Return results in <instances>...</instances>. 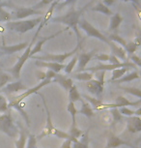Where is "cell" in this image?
<instances>
[{"label": "cell", "instance_id": "484cf974", "mask_svg": "<svg viewBox=\"0 0 141 148\" xmlns=\"http://www.w3.org/2000/svg\"><path fill=\"white\" fill-rule=\"evenodd\" d=\"M91 11H93V12H99V13L104 14V15L108 16H111L113 15V12L110 10V8L106 6L101 1H99L95 6H93L91 8Z\"/></svg>", "mask_w": 141, "mask_h": 148}, {"label": "cell", "instance_id": "4316f807", "mask_svg": "<svg viewBox=\"0 0 141 148\" xmlns=\"http://www.w3.org/2000/svg\"><path fill=\"white\" fill-rule=\"evenodd\" d=\"M94 77V74L91 72H86V71H83V72H80V73H76V74L73 75L71 76L70 77L72 79H76V80H80V82H89L93 79Z\"/></svg>", "mask_w": 141, "mask_h": 148}, {"label": "cell", "instance_id": "4dcf8cb0", "mask_svg": "<svg viewBox=\"0 0 141 148\" xmlns=\"http://www.w3.org/2000/svg\"><path fill=\"white\" fill-rule=\"evenodd\" d=\"M24 107H25V103H24V102L22 101V102H19V103H18V104H16V105L12 106L11 108H16V110H18V112L21 114V115H22V117L24 118V120H25L27 126L30 127V119H29V117H28V114H27V113H26V111L24 110Z\"/></svg>", "mask_w": 141, "mask_h": 148}, {"label": "cell", "instance_id": "db71d44e", "mask_svg": "<svg viewBox=\"0 0 141 148\" xmlns=\"http://www.w3.org/2000/svg\"><path fill=\"white\" fill-rule=\"evenodd\" d=\"M115 1H116V0H104V1H101V2H103L106 6L108 7V6H111V5L114 3Z\"/></svg>", "mask_w": 141, "mask_h": 148}, {"label": "cell", "instance_id": "52a82bcc", "mask_svg": "<svg viewBox=\"0 0 141 148\" xmlns=\"http://www.w3.org/2000/svg\"><path fill=\"white\" fill-rule=\"evenodd\" d=\"M78 26L80 27V29H82L83 31L86 33V35L88 37H93L96 39H99V41L104 42L107 45L110 44V41L107 39L106 35H104L101 32H99L95 26L92 25L89 21H87L85 18H80V21L78 22Z\"/></svg>", "mask_w": 141, "mask_h": 148}, {"label": "cell", "instance_id": "836d02e7", "mask_svg": "<svg viewBox=\"0 0 141 148\" xmlns=\"http://www.w3.org/2000/svg\"><path fill=\"white\" fill-rule=\"evenodd\" d=\"M68 134L69 135H71L73 138H76V139H79L82 136V135L84 134V132L81 129H79L77 125H71L70 130L68 131Z\"/></svg>", "mask_w": 141, "mask_h": 148}, {"label": "cell", "instance_id": "4fadbf2b", "mask_svg": "<svg viewBox=\"0 0 141 148\" xmlns=\"http://www.w3.org/2000/svg\"><path fill=\"white\" fill-rule=\"evenodd\" d=\"M97 51V49H93L89 52H81L77 55V73L83 72L85 68H87V64L96 56Z\"/></svg>", "mask_w": 141, "mask_h": 148}, {"label": "cell", "instance_id": "681fc988", "mask_svg": "<svg viewBox=\"0 0 141 148\" xmlns=\"http://www.w3.org/2000/svg\"><path fill=\"white\" fill-rule=\"evenodd\" d=\"M108 62H109V64H112V65H118V64L122 63L117 57L114 56V55H112V54H109Z\"/></svg>", "mask_w": 141, "mask_h": 148}, {"label": "cell", "instance_id": "7bdbcfd3", "mask_svg": "<svg viewBox=\"0 0 141 148\" xmlns=\"http://www.w3.org/2000/svg\"><path fill=\"white\" fill-rule=\"evenodd\" d=\"M137 49H138V46H136V45H135L134 42H129V43H127L126 46L124 47V49H125L126 53L129 54V55L134 54V52L137 51Z\"/></svg>", "mask_w": 141, "mask_h": 148}, {"label": "cell", "instance_id": "5b68a950", "mask_svg": "<svg viewBox=\"0 0 141 148\" xmlns=\"http://www.w3.org/2000/svg\"><path fill=\"white\" fill-rule=\"evenodd\" d=\"M82 40L78 42L76 45V47H74L72 51L64 52L61 54H53V53H46L41 56H32L31 58L36 60H40V61H46V62H55V63H59V64H64V62L68 59L69 57L74 56L78 52L80 47H81Z\"/></svg>", "mask_w": 141, "mask_h": 148}, {"label": "cell", "instance_id": "816d5d0a", "mask_svg": "<svg viewBox=\"0 0 141 148\" xmlns=\"http://www.w3.org/2000/svg\"><path fill=\"white\" fill-rule=\"evenodd\" d=\"M54 75H55V73L53 71H51V70H48V71L46 72V77L48 79H52Z\"/></svg>", "mask_w": 141, "mask_h": 148}, {"label": "cell", "instance_id": "ac0fdd59", "mask_svg": "<svg viewBox=\"0 0 141 148\" xmlns=\"http://www.w3.org/2000/svg\"><path fill=\"white\" fill-rule=\"evenodd\" d=\"M28 88H27L20 80H18V82H15L8 83L6 86H4V87L2 88V92L7 93V94H16L21 91H25Z\"/></svg>", "mask_w": 141, "mask_h": 148}, {"label": "cell", "instance_id": "3957f363", "mask_svg": "<svg viewBox=\"0 0 141 148\" xmlns=\"http://www.w3.org/2000/svg\"><path fill=\"white\" fill-rule=\"evenodd\" d=\"M43 27L44 26L42 25V23H40V26H39L37 32L35 33L34 38H33V40L31 41V43H29L28 47H27L26 49H25V51H24L23 53H22V55H21V56L18 58L15 65H14L11 69L8 70V71L10 72V75L14 77V79H18L19 77H20L21 69H22V67H23L24 64L26 63V61L28 60V58H30V51H31V49H32L33 45H34V43H35L36 39H37V37H38L39 33H40V31H41V29H42Z\"/></svg>", "mask_w": 141, "mask_h": 148}, {"label": "cell", "instance_id": "8992f818", "mask_svg": "<svg viewBox=\"0 0 141 148\" xmlns=\"http://www.w3.org/2000/svg\"><path fill=\"white\" fill-rule=\"evenodd\" d=\"M95 74L98 75V79H92L91 80H89V82H86L84 86L90 94L94 95V96H96V98L99 99L104 92V74H106V72L101 71V72H97Z\"/></svg>", "mask_w": 141, "mask_h": 148}, {"label": "cell", "instance_id": "603a6c76", "mask_svg": "<svg viewBox=\"0 0 141 148\" xmlns=\"http://www.w3.org/2000/svg\"><path fill=\"white\" fill-rule=\"evenodd\" d=\"M124 18L121 16L120 13H115L111 16L110 18V24H109V31H116L120 27L121 23L123 22Z\"/></svg>", "mask_w": 141, "mask_h": 148}, {"label": "cell", "instance_id": "30bf717a", "mask_svg": "<svg viewBox=\"0 0 141 148\" xmlns=\"http://www.w3.org/2000/svg\"><path fill=\"white\" fill-rule=\"evenodd\" d=\"M38 95H40L41 97H42L43 99V103L44 105H45V108H46V127L44 128L43 132L40 134L38 136H36V138H37V140H40V139H42L43 138H45V136H52V133H53V131L55 129L53 123H52V119H51V115H50V112H49V110H48V105H46V101L45 99V97H44V95H42L40 93V92H38L37 93Z\"/></svg>", "mask_w": 141, "mask_h": 148}, {"label": "cell", "instance_id": "ab89813d", "mask_svg": "<svg viewBox=\"0 0 141 148\" xmlns=\"http://www.w3.org/2000/svg\"><path fill=\"white\" fill-rule=\"evenodd\" d=\"M76 63H77V55L76 54V55H74V56H73V58H72V60L70 61V62H69L67 65L65 66V68H64L65 74H67V75L72 74L74 68L76 65Z\"/></svg>", "mask_w": 141, "mask_h": 148}, {"label": "cell", "instance_id": "60d3db41", "mask_svg": "<svg viewBox=\"0 0 141 148\" xmlns=\"http://www.w3.org/2000/svg\"><path fill=\"white\" fill-rule=\"evenodd\" d=\"M9 102H8L7 98L4 95L0 94V113H6L9 110Z\"/></svg>", "mask_w": 141, "mask_h": 148}, {"label": "cell", "instance_id": "6da1fadb", "mask_svg": "<svg viewBox=\"0 0 141 148\" xmlns=\"http://www.w3.org/2000/svg\"><path fill=\"white\" fill-rule=\"evenodd\" d=\"M92 3H93V1L89 2L87 5H85L83 8H81V9H79V10H76V8H74V6H72L71 9L69 10L65 15L56 16V18H51L50 21L65 24V25H67L68 27L73 29L74 32L76 33V35L77 43H78V42L82 40L81 39L82 37H81V35H80L79 29H78V22L80 21V18H81L83 12L87 9L88 6H90Z\"/></svg>", "mask_w": 141, "mask_h": 148}, {"label": "cell", "instance_id": "c3c4849f", "mask_svg": "<svg viewBox=\"0 0 141 148\" xmlns=\"http://www.w3.org/2000/svg\"><path fill=\"white\" fill-rule=\"evenodd\" d=\"M56 1L59 3L60 1H64L62 4H58L59 7H63V6H67V5H71V6H74V3L77 1V0H56Z\"/></svg>", "mask_w": 141, "mask_h": 148}, {"label": "cell", "instance_id": "11a10c76", "mask_svg": "<svg viewBox=\"0 0 141 148\" xmlns=\"http://www.w3.org/2000/svg\"><path fill=\"white\" fill-rule=\"evenodd\" d=\"M121 1H124V2H132V3L135 4L136 6H139V5H140V0H121Z\"/></svg>", "mask_w": 141, "mask_h": 148}, {"label": "cell", "instance_id": "f6af8a7d", "mask_svg": "<svg viewBox=\"0 0 141 148\" xmlns=\"http://www.w3.org/2000/svg\"><path fill=\"white\" fill-rule=\"evenodd\" d=\"M118 110H119V112L122 114L123 116H126V117L135 116V110H131V108H129L127 107L120 108H118Z\"/></svg>", "mask_w": 141, "mask_h": 148}, {"label": "cell", "instance_id": "74e56055", "mask_svg": "<svg viewBox=\"0 0 141 148\" xmlns=\"http://www.w3.org/2000/svg\"><path fill=\"white\" fill-rule=\"evenodd\" d=\"M12 21L11 13L8 12L6 9H4L3 4L0 5V21L1 22H9Z\"/></svg>", "mask_w": 141, "mask_h": 148}, {"label": "cell", "instance_id": "ba28073f", "mask_svg": "<svg viewBox=\"0 0 141 148\" xmlns=\"http://www.w3.org/2000/svg\"><path fill=\"white\" fill-rule=\"evenodd\" d=\"M13 9L11 12V18L12 21H22L25 19L28 16H34V15H42V11L34 10L33 8H27V7H18V6H9Z\"/></svg>", "mask_w": 141, "mask_h": 148}, {"label": "cell", "instance_id": "5bb4252c", "mask_svg": "<svg viewBox=\"0 0 141 148\" xmlns=\"http://www.w3.org/2000/svg\"><path fill=\"white\" fill-rule=\"evenodd\" d=\"M67 29H63V30H61V31H58V32H56V33H54V34H52V35H50V36H48V37H42L39 40L37 43H36L35 45H34V47H32L31 49V51H30V58H31L32 56H34V55L36 54V53H38V52H41L42 51V49H43V46L45 45L46 42L48 41H50L51 39H53V38H55V37H57L58 35L59 34H61V33H63L64 31H66Z\"/></svg>", "mask_w": 141, "mask_h": 148}, {"label": "cell", "instance_id": "f907efd6", "mask_svg": "<svg viewBox=\"0 0 141 148\" xmlns=\"http://www.w3.org/2000/svg\"><path fill=\"white\" fill-rule=\"evenodd\" d=\"M60 148H73L72 147V141L69 140V139H66V140H64V142L62 143Z\"/></svg>", "mask_w": 141, "mask_h": 148}, {"label": "cell", "instance_id": "1f68e13d", "mask_svg": "<svg viewBox=\"0 0 141 148\" xmlns=\"http://www.w3.org/2000/svg\"><path fill=\"white\" fill-rule=\"evenodd\" d=\"M52 136H55L56 138L64 139V140H66V139H69V140H71L72 142H76V140H78V139L73 138V136H72L71 135H69L68 132H64V131L56 129V128H55L54 131H53V133H52Z\"/></svg>", "mask_w": 141, "mask_h": 148}, {"label": "cell", "instance_id": "f1b7e54d", "mask_svg": "<svg viewBox=\"0 0 141 148\" xmlns=\"http://www.w3.org/2000/svg\"><path fill=\"white\" fill-rule=\"evenodd\" d=\"M131 69V68H129V67H124V68H118V69L113 70L112 77H111V79L108 80V82H115V80L121 79V77L123 76H125Z\"/></svg>", "mask_w": 141, "mask_h": 148}, {"label": "cell", "instance_id": "9f6ffc18", "mask_svg": "<svg viewBox=\"0 0 141 148\" xmlns=\"http://www.w3.org/2000/svg\"><path fill=\"white\" fill-rule=\"evenodd\" d=\"M0 1H1V0H0Z\"/></svg>", "mask_w": 141, "mask_h": 148}, {"label": "cell", "instance_id": "d590c367", "mask_svg": "<svg viewBox=\"0 0 141 148\" xmlns=\"http://www.w3.org/2000/svg\"><path fill=\"white\" fill-rule=\"evenodd\" d=\"M68 112L71 114L72 116V125H77L76 124V114H77V108H76L74 103L70 102L67 107Z\"/></svg>", "mask_w": 141, "mask_h": 148}, {"label": "cell", "instance_id": "b9f144b4", "mask_svg": "<svg viewBox=\"0 0 141 148\" xmlns=\"http://www.w3.org/2000/svg\"><path fill=\"white\" fill-rule=\"evenodd\" d=\"M37 138L36 136L33 134H28V138H27V142L25 148H38L37 146Z\"/></svg>", "mask_w": 141, "mask_h": 148}, {"label": "cell", "instance_id": "9a60e30c", "mask_svg": "<svg viewBox=\"0 0 141 148\" xmlns=\"http://www.w3.org/2000/svg\"><path fill=\"white\" fill-rule=\"evenodd\" d=\"M29 43H20V44H16V45H12V46H1L0 47V51H1L2 54H6V55H11L14 54L16 52L22 51L28 47Z\"/></svg>", "mask_w": 141, "mask_h": 148}, {"label": "cell", "instance_id": "8fae6325", "mask_svg": "<svg viewBox=\"0 0 141 148\" xmlns=\"http://www.w3.org/2000/svg\"><path fill=\"white\" fill-rule=\"evenodd\" d=\"M124 107L139 108V107H141V99H138L137 101H135V102H131L124 96H118L115 99V102L113 103V104H108V105L104 104L103 106V108H101V110H104V108H124Z\"/></svg>", "mask_w": 141, "mask_h": 148}, {"label": "cell", "instance_id": "bcb514c9", "mask_svg": "<svg viewBox=\"0 0 141 148\" xmlns=\"http://www.w3.org/2000/svg\"><path fill=\"white\" fill-rule=\"evenodd\" d=\"M131 62L134 63L135 66H137V67L141 66V59H140V57L138 56V55L135 54V53L131 55Z\"/></svg>", "mask_w": 141, "mask_h": 148}, {"label": "cell", "instance_id": "cb8c5ba5", "mask_svg": "<svg viewBox=\"0 0 141 148\" xmlns=\"http://www.w3.org/2000/svg\"><path fill=\"white\" fill-rule=\"evenodd\" d=\"M81 97H83L85 99V101L87 103H89L91 107L94 108L97 110H101V108H103V106L104 105L101 99H98V98H96V97H91L89 95H86V94H83Z\"/></svg>", "mask_w": 141, "mask_h": 148}, {"label": "cell", "instance_id": "d6986e66", "mask_svg": "<svg viewBox=\"0 0 141 148\" xmlns=\"http://www.w3.org/2000/svg\"><path fill=\"white\" fill-rule=\"evenodd\" d=\"M35 65L40 67V68H46L48 70H51L54 73L61 72L65 68L64 64H59L55 62H46V61H40V60H36Z\"/></svg>", "mask_w": 141, "mask_h": 148}, {"label": "cell", "instance_id": "e575fe53", "mask_svg": "<svg viewBox=\"0 0 141 148\" xmlns=\"http://www.w3.org/2000/svg\"><path fill=\"white\" fill-rule=\"evenodd\" d=\"M107 39H108L109 41L113 42V43L118 44L119 46H121L122 47H125L126 45H127V43H128V42H127L123 37L119 36L118 34H115V33H113V34H110L108 37H107Z\"/></svg>", "mask_w": 141, "mask_h": 148}, {"label": "cell", "instance_id": "e0dca14e", "mask_svg": "<svg viewBox=\"0 0 141 148\" xmlns=\"http://www.w3.org/2000/svg\"><path fill=\"white\" fill-rule=\"evenodd\" d=\"M51 82L58 83V84L61 86V87L64 88L66 91H69V89L74 85V82L71 77L63 76V75L59 74V73H55V75H54L53 79H51Z\"/></svg>", "mask_w": 141, "mask_h": 148}, {"label": "cell", "instance_id": "9c48e42d", "mask_svg": "<svg viewBox=\"0 0 141 148\" xmlns=\"http://www.w3.org/2000/svg\"><path fill=\"white\" fill-rule=\"evenodd\" d=\"M51 79H44L42 80L40 83H38L37 85L34 86L33 88H30V89H27V90H25L23 92L22 94H20V95H18V96H16L15 98H13L12 100L10 101L9 103V105H8V107H9V110L11 108V107L14 105H16V104H18V103L19 102H22L24 101V99H26L27 97L30 96V95H32V94H37L39 91L41 90L43 87H45V86H46L48 84H49V83H51Z\"/></svg>", "mask_w": 141, "mask_h": 148}, {"label": "cell", "instance_id": "7402d4cb", "mask_svg": "<svg viewBox=\"0 0 141 148\" xmlns=\"http://www.w3.org/2000/svg\"><path fill=\"white\" fill-rule=\"evenodd\" d=\"M80 102H81V108H80V110H77V114H82V115L86 116L87 118H91V117L95 116L94 108L91 107L89 103L84 101L83 99Z\"/></svg>", "mask_w": 141, "mask_h": 148}, {"label": "cell", "instance_id": "d6a6232c", "mask_svg": "<svg viewBox=\"0 0 141 148\" xmlns=\"http://www.w3.org/2000/svg\"><path fill=\"white\" fill-rule=\"evenodd\" d=\"M13 77L8 73L0 70V89H2L4 86H6L11 80H12Z\"/></svg>", "mask_w": 141, "mask_h": 148}, {"label": "cell", "instance_id": "d4e9b609", "mask_svg": "<svg viewBox=\"0 0 141 148\" xmlns=\"http://www.w3.org/2000/svg\"><path fill=\"white\" fill-rule=\"evenodd\" d=\"M88 133H89V131L85 132L78 140H76V142H72V147L73 148H89Z\"/></svg>", "mask_w": 141, "mask_h": 148}, {"label": "cell", "instance_id": "44dd1931", "mask_svg": "<svg viewBox=\"0 0 141 148\" xmlns=\"http://www.w3.org/2000/svg\"><path fill=\"white\" fill-rule=\"evenodd\" d=\"M18 126H19V129H18L19 134H18V138L15 141L16 148H25L29 133L24 129V127L20 123H18Z\"/></svg>", "mask_w": 141, "mask_h": 148}, {"label": "cell", "instance_id": "277c9868", "mask_svg": "<svg viewBox=\"0 0 141 148\" xmlns=\"http://www.w3.org/2000/svg\"><path fill=\"white\" fill-rule=\"evenodd\" d=\"M0 133L5 134L11 138H16L18 136V127L16 126L12 113L9 110L0 115Z\"/></svg>", "mask_w": 141, "mask_h": 148}, {"label": "cell", "instance_id": "7a4b0ae2", "mask_svg": "<svg viewBox=\"0 0 141 148\" xmlns=\"http://www.w3.org/2000/svg\"><path fill=\"white\" fill-rule=\"evenodd\" d=\"M43 21L42 16L31 19H22V21H11L6 22V27L11 31H15L19 34H23L34 29Z\"/></svg>", "mask_w": 141, "mask_h": 148}, {"label": "cell", "instance_id": "f546056e", "mask_svg": "<svg viewBox=\"0 0 141 148\" xmlns=\"http://www.w3.org/2000/svg\"><path fill=\"white\" fill-rule=\"evenodd\" d=\"M140 77L139 73L138 71H134L131 73H129V74H126L125 76H123L121 79H119L117 80H115V83H124V82H132L134 79H138Z\"/></svg>", "mask_w": 141, "mask_h": 148}, {"label": "cell", "instance_id": "7c38bea8", "mask_svg": "<svg viewBox=\"0 0 141 148\" xmlns=\"http://www.w3.org/2000/svg\"><path fill=\"white\" fill-rule=\"evenodd\" d=\"M124 145H125V146H129L131 148H136L134 145L129 143V141L124 140L120 136L114 135V134L111 132H109L107 134V141H106V145L104 148H118L120 146H124Z\"/></svg>", "mask_w": 141, "mask_h": 148}, {"label": "cell", "instance_id": "f5cc1de1", "mask_svg": "<svg viewBox=\"0 0 141 148\" xmlns=\"http://www.w3.org/2000/svg\"><path fill=\"white\" fill-rule=\"evenodd\" d=\"M36 75H37V77L41 80V82H42V80H44V79H46V73L37 72V73H36Z\"/></svg>", "mask_w": 141, "mask_h": 148}, {"label": "cell", "instance_id": "83f0119b", "mask_svg": "<svg viewBox=\"0 0 141 148\" xmlns=\"http://www.w3.org/2000/svg\"><path fill=\"white\" fill-rule=\"evenodd\" d=\"M69 101L72 103H76V102H80L82 100V97L80 95L78 89H77L76 85H73L72 87L69 89Z\"/></svg>", "mask_w": 141, "mask_h": 148}, {"label": "cell", "instance_id": "ffe728a7", "mask_svg": "<svg viewBox=\"0 0 141 148\" xmlns=\"http://www.w3.org/2000/svg\"><path fill=\"white\" fill-rule=\"evenodd\" d=\"M109 47H110V51H111V54L114 55L118 58V59H121L123 60L124 62L128 60V56H127V53L124 49V47H122L119 45L113 43V42L110 41V44L108 45Z\"/></svg>", "mask_w": 141, "mask_h": 148}, {"label": "cell", "instance_id": "f35d334b", "mask_svg": "<svg viewBox=\"0 0 141 148\" xmlns=\"http://www.w3.org/2000/svg\"><path fill=\"white\" fill-rule=\"evenodd\" d=\"M109 110H110V113L112 115V126H113V125L117 124L118 122H120L123 119V115L119 112V110L116 108H109Z\"/></svg>", "mask_w": 141, "mask_h": 148}, {"label": "cell", "instance_id": "7dc6e473", "mask_svg": "<svg viewBox=\"0 0 141 148\" xmlns=\"http://www.w3.org/2000/svg\"><path fill=\"white\" fill-rule=\"evenodd\" d=\"M95 58L97 60L101 61V62H107L109 58V54L106 53H99V54H96Z\"/></svg>", "mask_w": 141, "mask_h": 148}, {"label": "cell", "instance_id": "2e32d148", "mask_svg": "<svg viewBox=\"0 0 141 148\" xmlns=\"http://www.w3.org/2000/svg\"><path fill=\"white\" fill-rule=\"evenodd\" d=\"M127 130L131 134H136L141 131L140 116L127 117Z\"/></svg>", "mask_w": 141, "mask_h": 148}, {"label": "cell", "instance_id": "8d00e7d4", "mask_svg": "<svg viewBox=\"0 0 141 148\" xmlns=\"http://www.w3.org/2000/svg\"><path fill=\"white\" fill-rule=\"evenodd\" d=\"M120 89L124 90V92L132 95V96L137 97L138 99H141V89L138 87H124V86H120Z\"/></svg>", "mask_w": 141, "mask_h": 148}, {"label": "cell", "instance_id": "ee69618b", "mask_svg": "<svg viewBox=\"0 0 141 148\" xmlns=\"http://www.w3.org/2000/svg\"><path fill=\"white\" fill-rule=\"evenodd\" d=\"M55 0H41L40 2H38L37 4L34 5L32 8L34 10H38V11H41V9H43V8H45L46 6H48V5H50L52 2H54Z\"/></svg>", "mask_w": 141, "mask_h": 148}]
</instances>
